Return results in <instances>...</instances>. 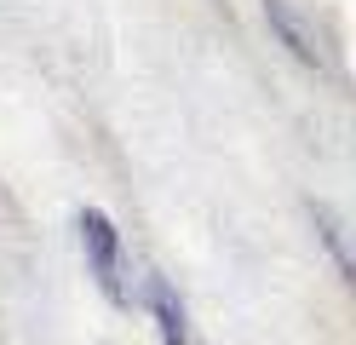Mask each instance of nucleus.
Here are the masks:
<instances>
[{
	"label": "nucleus",
	"instance_id": "1",
	"mask_svg": "<svg viewBox=\"0 0 356 345\" xmlns=\"http://www.w3.org/2000/svg\"><path fill=\"white\" fill-rule=\"evenodd\" d=\"M81 253H86V270H92L98 293L109 305H132V288H127V247H121V230L109 224V213L98 207H81Z\"/></svg>",
	"mask_w": 356,
	"mask_h": 345
},
{
	"label": "nucleus",
	"instance_id": "3",
	"mask_svg": "<svg viewBox=\"0 0 356 345\" xmlns=\"http://www.w3.org/2000/svg\"><path fill=\"white\" fill-rule=\"evenodd\" d=\"M310 219H316V236H322V247H327V259L339 265V276L356 288V236H350V230L327 213L322 201H310Z\"/></svg>",
	"mask_w": 356,
	"mask_h": 345
},
{
	"label": "nucleus",
	"instance_id": "4",
	"mask_svg": "<svg viewBox=\"0 0 356 345\" xmlns=\"http://www.w3.org/2000/svg\"><path fill=\"white\" fill-rule=\"evenodd\" d=\"M264 12H270V29L282 35V46H287V52H293L299 63H310V69L322 63V52H316V35H310L305 23H293V12H287V0H264Z\"/></svg>",
	"mask_w": 356,
	"mask_h": 345
},
{
	"label": "nucleus",
	"instance_id": "2",
	"mask_svg": "<svg viewBox=\"0 0 356 345\" xmlns=\"http://www.w3.org/2000/svg\"><path fill=\"white\" fill-rule=\"evenodd\" d=\"M149 293V311H155V328H161V345H184V299H178V288L167 282V276H149L144 282Z\"/></svg>",
	"mask_w": 356,
	"mask_h": 345
}]
</instances>
